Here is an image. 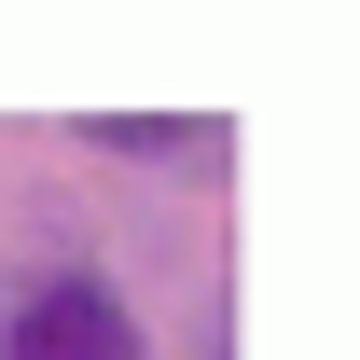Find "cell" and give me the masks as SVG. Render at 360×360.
<instances>
[{
    "label": "cell",
    "instance_id": "6da1fadb",
    "mask_svg": "<svg viewBox=\"0 0 360 360\" xmlns=\"http://www.w3.org/2000/svg\"><path fill=\"white\" fill-rule=\"evenodd\" d=\"M0 360H153V333H139V291L111 264H28L0 277Z\"/></svg>",
    "mask_w": 360,
    "mask_h": 360
},
{
    "label": "cell",
    "instance_id": "7a4b0ae2",
    "mask_svg": "<svg viewBox=\"0 0 360 360\" xmlns=\"http://www.w3.org/2000/svg\"><path fill=\"white\" fill-rule=\"evenodd\" d=\"M70 139L97 167H167V180H222L236 167V125H208V111H84Z\"/></svg>",
    "mask_w": 360,
    "mask_h": 360
}]
</instances>
